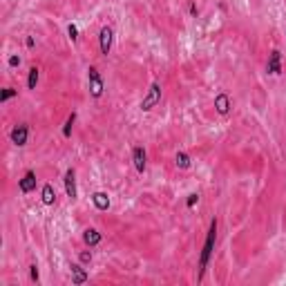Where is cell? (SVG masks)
Listing matches in <instances>:
<instances>
[{"instance_id":"1","label":"cell","mask_w":286,"mask_h":286,"mask_svg":"<svg viewBox=\"0 0 286 286\" xmlns=\"http://www.w3.org/2000/svg\"><path fill=\"white\" fill-rule=\"evenodd\" d=\"M215 242H217V219L212 217L210 219V226H208V233H206V242H204V248L202 255H199V282L204 280L208 270V264L212 260V253H215Z\"/></svg>"},{"instance_id":"2","label":"cell","mask_w":286,"mask_h":286,"mask_svg":"<svg viewBox=\"0 0 286 286\" xmlns=\"http://www.w3.org/2000/svg\"><path fill=\"white\" fill-rule=\"evenodd\" d=\"M87 87H90V96H92V99H101L103 92H105V81H103L101 72H99L94 65H90V67H87Z\"/></svg>"},{"instance_id":"3","label":"cell","mask_w":286,"mask_h":286,"mask_svg":"<svg viewBox=\"0 0 286 286\" xmlns=\"http://www.w3.org/2000/svg\"><path fill=\"white\" fill-rule=\"evenodd\" d=\"M161 103V85L159 83H152L148 87V92H145V96L141 99V103H139V107H141L143 112H150L152 107H157Z\"/></svg>"},{"instance_id":"4","label":"cell","mask_w":286,"mask_h":286,"mask_svg":"<svg viewBox=\"0 0 286 286\" xmlns=\"http://www.w3.org/2000/svg\"><path fill=\"white\" fill-rule=\"evenodd\" d=\"M112 42H114V29L110 25H103L101 32H99V49H101V56H107L112 52Z\"/></svg>"},{"instance_id":"5","label":"cell","mask_w":286,"mask_h":286,"mask_svg":"<svg viewBox=\"0 0 286 286\" xmlns=\"http://www.w3.org/2000/svg\"><path fill=\"white\" fill-rule=\"evenodd\" d=\"M9 139H11L14 145H18V148L27 145V139H29V125H27V123H16V125L11 127Z\"/></svg>"},{"instance_id":"6","label":"cell","mask_w":286,"mask_h":286,"mask_svg":"<svg viewBox=\"0 0 286 286\" xmlns=\"http://www.w3.org/2000/svg\"><path fill=\"white\" fill-rule=\"evenodd\" d=\"M132 163H134V168H137L139 175L145 172V168H148V152H145L143 145H134L132 148Z\"/></svg>"},{"instance_id":"7","label":"cell","mask_w":286,"mask_h":286,"mask_svg":"<svg viewBox=\"0 0 286 286\" xmlns=\"http://www.w3.org/2000/svg\"><path fill=\"white\" fill-rule=\"evenodd\" d=\"M63 184H65V195L74 202L79 197V190H76V170L74 168H67L65 170V177H63Z\"/></svg>"},{"instance_id":"8","label":"cell","mask_w":286,"mask_h":286,"mask_svg":"<svg viewBox=\"0 0 286 286\" xmlns=\"http://www.w3.org/2000/svg\"><path fill=\"white\" fill-rule=\"evenodd\" d=\"M266 72L270 76H280L282 74V52L280 49H273L268 54V61H266Z\"/></svg>"},{"instance_id":"9","label":"cell","mask_w":286,"mask_h":286,"mask_svg":"<svg viewBox=\"0 0 286 286\" xmlns=\"http://www.w3.org/2000/svg\"><path fill=\"white\" fill-rule=\"evenodd\" d=\"M18 188H20L22 195H29V192L36 190V172L34 170H27L22 179H18Z\"/></svg>"},{"instance_id":"10","label":"cell","mask_w":286,"mask_h":286,"mask_svg":"<svg viewBox=\"0 0 286 286\" xmlns=\"http://www.w3.org/2000/svg\"><path fill=\"white\" fill-rule=\"evenodd\" d=\"M230 107H233V99H230L226 92H219V94L215 96V110H217L222 117H226L228 112H230Z\"/></svg>"},{"instance_id":"11","label":"cell","mask_w":286,"mask_h":286,"mask_svg":"<svg viewBox=\"0 0 286 286\" xmlns=\"http://www.w3.org/2000/svg\"><path fill=\"white\" fill-rule=\"evenodd\" d=\"M69 273H72V284H76V286H81V284H85V282L90 280V273L83 268V264H72L69 266Z\"/></svg>"},{"instance_id":"12","label":"cell","mask_w":286,"mask_h":286,"mask_svg":"<svg viewBox=\"0 0 286 286\" xmlns=\"http://www.w3.org/2000/svg\"><path fill=\"white\" fill-rule=\"evenodd\" d=\"M92 204H94L96 210H110L112 202H110V195L107 192H92Z\"/></svg>"},{"instance_id":"13","label":"cell","mask_w":286,"mask_h":286,"mask_svg":"<svg viewBox=\"0 0 286 286\" xmlns=\"http://www.w3.org/2000/svg\"><path fill=\"white\" fill-rule=\"evenodd\" d=\"M101 233L96 230V228H87V230H83V242L85 246H90V248H94V246L101 244Z\"/></svg>"},{"instance_id":"14","label":"cell","mask_w":286,"mask_h":286,"mask_svg":"<svg viewBox=\"0 0 286 286\" xmlns=\"http://www.w3.org/2000/svg\"><path fill=\"white\" fill-rule=\"evenodd\" d=\"M41 199H42V204H45V206H54V204H56V190H54L52 184H45V185H42Z\"/></svg>"},{"instance_id":"15","label":"cell","mask_w":286,"mask_h":286,"mask_svg":"<svg viewBox=\"0 0 286 286\" xmlns=\"http://www.w3.org/2000/svg\"><path fill=\"white\" fill-rule=\"evenodd\" d=\"M38 81H41V69L32 67L29 69V74H27V90H36Z\"/></svg>"},{"instance_id":"16","label":"cell","mask_w":286,"mask_h":286,"mask_svg":"<svg viewBox=\"0 0 286 286\" xmlns=\"http://www.w3.org/2000/svg\"><path fill=\"white\" fill-rule=\"evenodd\" d=\"M175 163H177V168L188 170V168H190V157H188L185 152H177L175 154Z\"/></svg>"},{"instance_id":"17","label":"cell","mask_w":286,"mask_h":286,"mask_svg":"<svg viewBox=\"0 0 286 286\" xmlns=\"http://www.w3.org/2000/svg\"><path fill=\"white\" fill-rule=\"evenodd\" d=\"M74 123H76V112H72V114L67 117V121H65V125H63V137L65 139L72 137V127H74Z\"/></svg>"},{"instance_id":"18","label":"cell","mask_w":286,"mask_h":286,"mask_svg":"<svg viewBox=\"0 0 286 286\" xmlns=\"http://www.w3.org/2000/svg\"><path fill=\"white\" fill-rule=\"evenodd\" d=\"M14 96H18V90H14V87H5V90L0 92V103H7V101H11Z\"/></svg>"},{"instance_id":"19","label":"cell","mask_w":286,"mask_h":286,"mask_svg":"<svg viewBox=\"0 0 286 286\" xmlns=\"http://www.w3.org/2000/svg\"><path fill=\"white\" fill-rule=\"evenodd\" d=\"M67 36L72 38V42L79 41V27H76L74 22H72V25H67Z\"/></svg>"},{"instance_id":"20","label":"cell","mask_w":286,"mask_h":286,"mask_svg":"<svg viewBox=\"0 0 286 286\" xmlns=\"http://www.w3.org/2000/svg\"><path fill=\"white\" fill-rule=\"evenodd\" d=\"M29 280H32L34 284H38V282H41V275H38V266L36 264L29 266Z\"/></svg>"},{"instance_id":"21","label":"cell","mask_w":286,"mask_h":286,"mask_svg":"<svg viewBox=\"0 0 286 286\" xmlns=\"http://www.w3.org/2000/svg\"><path fill=\"white\" fill-rule=\"evenodd\" d=\"M197 204H199V195H197V192H192V195H188V199H185V206H188V208H190V210H192V208H195Z\"/></svg>"},{"instance_id":"22","label":"cell","mask_w":286,"mask_h":286,"mask_svg":"<svg viewBox=\"0 0 286 286\" xmlns=\"http://www.w3.org/2000/svg\"><path fill=\"white\" fill-rule=\"evenodd\" d=\"M79 262H81L83 266L90 264V262H92V253H90V250H83V253L79 255Z\"/></svg>"},{"instance_id":"23","label":"cell","mask_w":286,"mask_h":286,"mask_svg":"<svg viewBox=\"0 0 286 286\" xmlns=\"http://www.w3.org/2000/svg\"><path fill=\"white\" fill-rule=\"evenodd\" d=\"M7 65H9V67H20V56H18V54H11L9 59H7Z\"/></svg>"},{"instance_id":"24","label":"cell","mask_w":286,"mask_h":286,"mask_svg":"<svg viewBox=\"0 0 286 286\" xmlns=\"http://www.w3.org/2000/svg\"><path fill=\"white\" fill-rule=\"evenodd\" d=\"M25 45H27L29 49L36 47V41H34V36H27V38H25Z\"/></svg>"},{"instance_id":"25","label":"cell","mask_w":286,"mask_h":286,"mask_svg":"<svg viewBox=\"0 0 286 286\" xmlns=\"http://www.w3.org/2000/svg\"><path fill=\"white\" fill-rule=\"evenodd\" d=\"M197 14H199V7H197L195 2H190V16H195V18H197Z\"/></svg>"}]
</instances>
